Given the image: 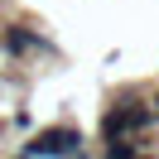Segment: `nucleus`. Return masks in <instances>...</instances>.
I'll use <instances>...</instances> for the list:
<instances>
[{
    "label": "nucleus",
    "mask_w": 159,
    "mask_h": 159,
    "mask_svg": "<svg viewBox=\"0 0 159 159\" xmlns=\"http://www.w3.org/2000/svg\"><path fill=\"white\" fill-rule=\"evenodd\" d=\"M82 149V135L77 130H39V135L29 140V154L34 159H63V154H77Z\"/></svg>",
    "instance_id": "nucleus-1"
},
{
    "label": "nucleus",
    "mask_w": 159,
    "mask_h": 159,
    "mask_svg": "<svg viewBox=\"0 0 159 159\" xmlns=\"http://www.w3.org/2000/svg\"><path fill=\"white\" fill-rule=\"evenodd\" d=\"M5 48H10V53H24V48H34V34H20V29H10V34H5Z\"/></svg>",
    "instance_id": "nucleus-2"
}]
</instances>
